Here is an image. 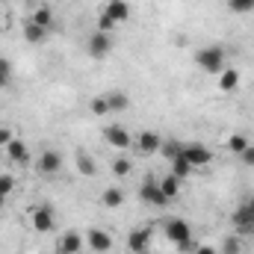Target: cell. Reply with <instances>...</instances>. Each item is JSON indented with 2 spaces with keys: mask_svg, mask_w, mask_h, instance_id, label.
Masks as SVG:
<instances>
[{
  "mask_svg": "<svg viewBox=\"0 0 254 254\" xmlns=\"http://www.w3.org/2000/svg\"><path fill=\"white\" fill-rule=\"evenodd\" d=\"M195 65L201 68V71H207V74H222L225 68H228V54H225V48L222 45H210V48H201L198 54H195Z\"/></svg>",
  "mask_w": 254,
  "mask_h": 254,
  "instance_id": "obj_1",
  "label": "cell"
},
{
  "mask_svg": "<svg viewBox=\"0 0 254 254\" xmlns=\"http://www.w3.org/2000/svg\"><path fill=\"white\" fill-rule=\"evenodd\" d=\"M166 240L175 243L181 252H192L195 243H192V231H190V222L187 219H166Z\"/></svg>",
  "mask_w": 254,
  "mask_h": 254,
  "instance_id": "obj_2",
  "label": "cell"
},
{
  "mask_svg": "<svg viewBox=\"0 0 254 254\" xmlns=\"http://www.w3.org/2000/svg\"><path fill=\"white\" fill-rule=\"evenodd\" d=\"M30 225H33L36 234H51L57 228V216H54V210L48 204H42V207H33L30 210Z\"/></svg>",
  "mask_w": 254,
  "mask_h": 254,
  "instance_id": "obj_3",
  "label": "cell"
},
{
  "mask_svg": "<svg viewBox=\"0 0 254 254\" xmlns=\"http://www.w3.org/2000/svg\"><path fill=\"white\" fill-rule=\"evenodd\" d=\"M184 157L190 160L192 169H204L213 163V151L204 142H184Z\"/></svg>",
  "mask_w": 254,
  "mask_h": 254,
  "instance_id": "obj_4",
  "label": "cell"
},
{
  "mask_svg": "<svg viewBox=\"0 0 254 254\" xmlns=\"http://www.w3.org/2000/svg\"><path fill=\"white\" fill-rule=\"evenodd\" d=\"M151 240H154V228H151V225L133 228V231L127 234V249H130L133 254H145L148 246H151Z\"/></svg>",
  "mask_w": 254,
  "mask_h": 254,
  "instance_id": "obj_5",
  "label": "cell"
},
{
  "mask_svg": "<svg viewBox=\"0 0 254 254\" xmlns=\"http://www.w3.org/2000/svg\"><path fill=\"white\" fill-rule=\"evenodd\" d=\"M89 57L92 60H107L110 57V51H113V39H110V33H101V30H95L92 36H89Z\"/></svg>",
  "mask_w": 254,
  "mask_h": 254,
  "instance_id": "obj_6",
  "label": "cell"
},
{
  "mask_svg": "<svg viewBox=\"0 0 254 254\" xmlns=\"http://www.w3.org/2000/svg\"><path fill=\"white\" fill-rule=\"evenodd\" d=\"M139 198H142L145 204H154V207H166V204H169V198L160 190V181H154V178H145V181H142Z\"/></svg>",
  "mask_w": 254,
  "mask_h": 254,
  "instance_id": "obj_7",
  "label": "cell"
},
{
  "mask_svg": "<svg viewBox=\"0 0 254 254\" xmlns=\"http://www.w3.org/2000/svg\"><path fill=\"white\" fill-rule=\"evenodd\" d=\"M104 142L113 145L116 151H130V148H133V136H130L127 127H122V125L107 127V130H104Z\"/></svg>",
  "mask_w": 254,
  "mask_h": 254,
  "instance_id": "obj_8",
  "label": "cell"
},
{
  "mask_svg": "<svg viewBox=\"0 0 254 254\" xmlns=\"http://www.w3.org/2000/svg\"><path fill=\"white\" fill-rule=\"evenodd\" d=\"M133 145H136V151L139 154H160V148H163V139H160V133H154V130H142L136 139H133Z\"/></svg>",
  "mask_w": 254,
  "mask_h": 254,
  "instance_id": "obj_9",
  "label": "cell"
},
{
  "mask_svg": "<svg viewBox=\"0 0 254 254\" xmlns=\"http://www.w3.org/2000/svg\"><path fill=\"white\" fill-rule=\"evenodd\" d=\"M86 246V237L80 231H65L57 243V254H80Z\"/></svg>",
  "mask_w": 254,
  "mask_h": 254,
  "instance_id": "obj_10",
  "label": "cell"
},
{
  "mask_svg": "<svg viewBox=\"0 0 254 254\" xmlns=\"http://www.w3.org/2000/svg\"><path fill=\"white\" fill-rule=\"evenodd\" d=\"M86 249L95 254H107L113 249V237L107 234V231H101V228H92L89 234H86Z\"/></svg>",
  "mask_w": 254,
  "mask_h": 254,
  "instance_id": "obj_11",
  "label": "cell"
},
{
  "mask_svg": "<svg viewBox=\"0 0 254 254\" xmlns=\"http://www.w3.org/2000/svg\"><path fill=\"white\" fill-rule=\"evenodd\" d=\"M60 169H63V154L54 151V148L42 151V157H39V172H42L45 178H54V175H60Z\"/></svg>",
  "mask_w": 254,
  "mask_h": 254,
  "instance_id": "obj_12",
  "label": "cell"
},
{
  "mask_svg": "<svg viewBox=\"0 0 254 254\" xmlns=\"http://www.w3.org/2000/svg\"><path fill=\"white\" fill-rule=\"evenodd\" d=\"M231 222H234V228H237L240 234H254V213L249 210V204H240V207L234 210Z\"/></svg>",
  "mask_w": 254,
  "mask_h": 254,
  "instance_id": "obj_13",
  "label": "cell"
},
{
  "mask_svg": "<svg viewBox=\"0 0 254 254\" xmlns=\"http://www.w3.org/2000/svg\"><path fill=\"white\" fill-rule=\"evenodd\" d=\"M104 15H110L116 24H125L130 18V3L127 0H107L104 3Z\"/></svg>",
  "mask_w": 254,
  "mask_h": 254,
  "instance_id": "obj_14",
  "label": "cell"
},
{
  "mask_svg": "<svg viewBox=\"0 0 254 254\" xmlns=\"http://www.w3.org/2000/svg\"><path fill=\"white\" fill-rule=\"evenodd\" d=\"M6 157H9L12 163L24 166V163L30 160V148H27V142H21V139H12V142L6 145Z\"/></svg>",
  "mask_w": 254,
  "mask_h": 254,
  "instance_id": "obj_15",
  "label": "cell"
},
{
  "mask_svg": "<svg viewBox=\"0 0 254 254\" xmlns=\"http://www.w3.org/2000/svg\"><path fill=\"white\" fill-rule=\"evenodd\" d=\"M74 160H77V169H80V175H83V178H95L98 166H95V160L89 157V151H86V148H80Z\"/></svg>",
  "mask_w": 254,
  "mask_h": 254,
  "instance_id": "obj_16",
  "label": "cell"
},
{
  "mask_svg": "<svg viewBox=\"0 0 254 254\" xmlns=\"http://www.w3.org/2000/svg\"><path fill=\"white\" fill-rule=\"evenodd\" d=\"M45 39H48V30H45V27H39V24H33V21L24 24V42L39 45V42H45Z\"/></svg>",
  "mask_w": 254,
  "mask_h": 254,
  "instance_id": "obj_17",
  "label": "cell"
},
{
  "mask_svg": "<svg viewBox=\"0 0 254 254\" xmlns=\"http://www.w3.org/2000/svg\"><path fill=\"white\" fill-rule=\"evenodd\" d=\"M240 86V71L237 68H225L222 74H219V89L222 92H234Z\"/></svg>",
  "mask_w": 254,
  "mask_h": 254,
  "instance_id": "obj_18",
  "label": "cell"
},
{
  "mask_svg": "<svg viewBox=\"0 0 254 254\" xmlns=\"http://www.w3.org/2000/svg\"><path fill=\"white\" fill-rule=\"evenodd\" d=\"M160 190H163V195H166L169 201H175V198L181 195V178H175V175L169 172V175L160 181Z\"/></svg>",
  "mask_w": 254,
  "mask_h": 254,
  "instance_id": "obj_19",
  "label": "cell"
},
{
  "mask_svg": "<svg viewBox=\"0 0 254 254\" xmlns=\"http://www.w3.org/2000/svg\"><path fill=\"white\" fill-rule=\"evenodd\" d=\"M122 201H125V192L119 190V187H107V190L101 192V204H104V207H110V210L122 207Z\"/></svg>",
  "mask_w": 254,
  "mask_h": 254,
  "instance_id": "obj_20",
  "label": "cell"
},
{
  "mask_svg": "<svg viewBox=\"0 0 254 254\" xmlns=\"http://www.w3.org/2000/svg\"><path fill=\"white\" fill-rule=\"evenodd\" d=\"M30 21L39 24V27H45V30H51V24H54V12H51V6H39V9L30 15Z\"/></svg>",
  "mask_w": 254,
  "mask_h": 254,
  "instance_id": "obj_21",
  "label": "cell"
},
{
  "mask_svg": "<svg viewBox=\"0 0 254 254\" xmlns=\"http://www.w3.org/2000/svg\"><path fill=\"white\" fill-rule=\"evenodd\" d=\"M172 175H175V178H181V181H187V178L192 175V166H190V160H187L184 154L172 160Z\"/></svg>",
  "mask_w": 254,
  "mask_h": 254,
  "instance_id": "obj_22",
  "label": "cell"
},
{
  "mask_svg": "<svg viewBox=\"0 0 254 254\" xmlns=\"http://www.w3.org/2000/svg\"><path fill=\"white\" fill-rule=\"evenodd\" d=\"M107 101H110V113H113V110H127V107H130V95H125V92H110Z\"/></svg>",
  "mask_w": 254,
  "mask_h": 254,
  "instance_id": "obj_23",
  "label": "cell"
},
{
  "mask_svg": "<svg viewBox=\"0 0 254 254\" xmlns=\"http://www.w3.org/2000/svg\"><path fill=\"white\" fill-rule=\"evenodd\" d=\"M160 154L172 163L175 157H181L184 154V142H163V148H160Z\"/></svg>",
  "mask_w": 254,
  "mask_h": 254,
  "instance_id": "obj_24",
  "label": "cell"
},
{
  "mask_svg": "<svg viewBox=\"0 0 254 254\" xmlns=\"http://www.w3.org/2000/svg\"><path fill=\"white\" fill-rule=\"evenodd\" d=\"M249 145H252V142H249V139H246L243 133H234V136L228 139V151H234V154H243V151H246Z\"/></svg>",
  "mask_w": 254,
  "mask_h": 254,
  "instance_id": "obj_25",
  "label": "cell"
},
{
  "mask_svg": "<svg viewBox=\"0 0 254 254\" xmlns=\"http://www.w3.org/2000/svg\"><path fill=\"white\" fill-rule=\"evenodd\" d=\"M228 9L234 15H246V12H254V0H228Z\"/></svg>",
  "mask_w": 254,
  "mask_h": 254,
  "instance_id": "obj_26",
  "label": "cell"
},
{
  "mask_svg": "<svg viewBox=\"0 0 254 254\" xmlns=\"http://www.w3.org/2000/svg\"><path fill=\"white\" fill-rule=\"evenodd\" d=\"M92 113H95V116H107V113H110V101H107V95L92 98Z\"/></svg>",
  "mask_w": 254,
  "mask_h": 254,
  "instance_id": "obj_27",
  "label": "cell"
},
{
  "mask_svg": "<svg viewBox=\"0 0 254 254\" xmlns=\"http://www.w3.org/2000/svg\"><path fill=\"white\" fill-rule=\"evenodd\" d=\"M240 252H243V240L240 237H228L222 243V254H240Z\"/></svg>",
  "mask_w": 254,
  "mask_h": 254,
  "instance_id": "obj_28",
  "label": "cell"
},
{
  "mask_svg": "<svg viewBox=\"0 0 254 254\" xmlns=\"http://www.w3.org/2000/svg\"><path fill=\"white\" fill-rule=\"evenodd\" d=\"M113 172H116V175H119V178H127V175H130V172H133V163H130V160H127V157H119V160H116V163H113Z\"/></svg>",
  "mask_w": 254,
  "mask_h": 254,
  "instance_id": "obj_29",
  "label": "cell"
},
{
  "mask_svg": "<svg viewBox=\"0 0 254 254\" xmlns=\"http://www.w3.org/2000/svg\"><path fill=\"white\" fill-rule=\"evenodd\" d=\"M12 190H15V178H12V175H0V195L9 198Z\"/></svg>",
  "mask_w": 254,
  "mask_h": 254,
  "instance_id": "obj_30",
  "label": "cell"
},
{
  "mask_svg": "<svg viewBox=\"0 0 254 254\" xmlns=\"http://www.w3.org/2000/svg\"><path fill=\"white\" fill-rule=\"evenodd\" d=\"M12 80V63L6 57H0V86H6Z\"/></svg>",
  "mask_w": 254,
  "mask_h": 254,
  "instance_id": "obj_31",
  "label": "cell"
},
{
  "mask_svg": "<svg viewBox=\"0 0 254 254\" xmlns=\"http://www.w3.org/2000/svg\"><path fill=\"white\" fill-rule=\"evenodd\" d=\"M116 27H119V24H116L110 15H104V12H101V18H98V30H101V33H113Z\"/></svg>",
  "mask_w": 254,
  "mask_h": 254,
  "instance_id": "obj_32",
  "label": "cell"
},
{
  "mask_svg": "<svg viewBox=\"0 0 254 254\" xmlns=\"http://www.w3.org/2000/svg\"><path fill=\"white\" fill-rule=\"evenodd\" d=\"M12 139H15V133H12V127L0 125V148H6V145H9Z\"/></svg>",
  "mask_w": 254,
  "mask_h": 254,
  "instance_id": "obj_33",
  "label": "cell"
},
{
  "mask_svg": "<svg viewBox=\"0 0 254 254\" xmlns=\"http://www.w3.org/2000/svg\"><path fill=\"white\" fill-rule=\"evenodd\" d=\"M240 157H243V163H246V166H254V145H249Z\"/></svg>",
  "mask_w": 254,
  "mask_h": 254,
  "instance_id": "obj_34",
  "label": "cell"
},
{
  "mask_svg": "<svg viewBox=\"0 0 254 254\" xmlns=\"http://www.w3.org/2000/svg\"><path fill=\"white\" fill-rule=\"evenodd\" d=\"M192 252H195V254H219L216 249H213V246H195Z\"/></svg>",
  "mask_w": 254,
  "mask_h": 254,
  "instance_id": "obj_35",
  "label": "cell"
},
{
  "mask_svg": "<svg viewBox=\"0 0 254 254\" xmlns=\"http://www.w3.org/2000/svg\"><path fill=\"white\" fill-rule=\"evenodd\" d=\"M246 204H249V210H252V213H254V195H252V198H249V201H246Z\"/></svg>",
  "mask_w": 254,
  "mask_h": 254,
  "instance_id": "obj_36",
  "label": "cell"
},
{
  "mask_svg": "<svg viewBox=\"0 0 254 254\" xmlns=\"http://www.w3.org/2000/svg\"><path fill=\"white\" fill-rule=\"evenodd\" d=\"M3 204H6V198H3V195H0V210H3Z\"/></svg>",
  "mask_w": 254,
  "mask_h": 254,
  "instance_id": "obj_37",
  "label": "cell"
}]
</instances>
